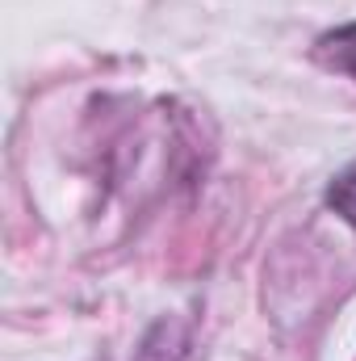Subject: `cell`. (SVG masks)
<instances>
[{"instance_id": "6da1fadb", "label": "cell", "mask_w": 356, "mask_h": 361, "mask_svg": "<svg viewBox=\"0 0 356 361\" xmlns=\"http://www.w3.org/2000/svg\"><path fill=\"white\" fill-rule=\"evenodd\" d=\"M314 59H319L327 72L356 80V21L327 30V34L314 42Z\"/></svg>"}, {"instance_id": "7a4b0ae2", "label": "cell", "mask_w": 356, "mask_h": 361, "mask_svg": "<svg viewBox=\"0 0 356 361\" xmlns=\"http://www.w3.org/2000/svg\"><path fill=\"white\" fill-rule=\"evenodd\" d=\"M327 206H331L348 227H356V164H348L340 177L327 185Z\"/></svg>"}]
</instances>
